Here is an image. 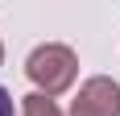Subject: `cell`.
Returning a JSON list of instances; mask_svg holds the SVG:
<instances>
[{"mask_svg": "<svg viewBox=\"0 0 120 116\" xmlns=\"http://www.w3.org/2000/svg\"><path fill=\"white\" fill-rule=\"evenodd\" d=\"M71 116H120V83L108 75L87 79L71 100Z\"/></svg>", "mask_w": 120, "mask_h": 116, "instance_id": "7a4b0ae2", "label": "cell"}, {"mask_svg": "<svg viewBox=\"0 0 120 116\" xmlns=\"http://www.w3.org/2000/svg\"><path fill=\"white\" fill-rule=\"evenodd\" d=\"M0 116H12V95H8L4 83H0Z\"/></svg>", "mask_w": 120, "mask_h": 116, "instance_id": "277c9868", "label": "cell"}, {"mask_svg": "<svg viewBox=\"0 0 120 116\" xmlns=\"http://www.w3.org/2000/svg\"><path fill=\"white\" fill-rule=\"evenodd\" d=\"M0 62H4V46H0Z\"/></svg>", "mask_w": 120, "mask_h": 116, "instance_id": "5b68a950", "label": "cell"}, {"mask_svg": "<svg viewBox=\"0 0 120 116\" xmlns=\"http://www.w3.org/2000/svg\"><path fill=\"white\" fill-rule=\"evenodd\" d=\"M21 116H62L58 112V104H54V100H46V95H25L21 100Z\"/></svg>", "mask_w": 120, "mask_h": 116, "instance_id": "3957f363", "label": "cell"}, {"mask_svg": "<svg viewBox=\"0 0 120 116\" xmlns=\"http://www.w3.org/2000/svg\"><path fill=\"white\" fill-rule=\"evenodd\" d=\"M25 75H29V83L37 87V95L54 100V95H62V91L75 83V75H79V58H75L71 46H62V42H46V46H37L33 54H29Z\"/></svg>", "mask_w": 120, "mask_h": 116, "instance_id": "6da1fadb", "label": "cell"}]
</instances>
